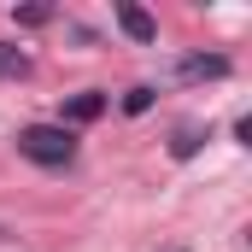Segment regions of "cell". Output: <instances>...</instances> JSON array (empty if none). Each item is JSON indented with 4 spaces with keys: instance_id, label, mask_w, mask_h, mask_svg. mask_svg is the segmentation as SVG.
Wrapping results in <instances>:
<instances>
[{
    "instance_id": "1",
    "label": "cell",
    "mask_w": 252,
    "mask_h": 252,
    "mask_svg": "<svg viewBox=\"0 0 252 252\" xmlns=\"http://www.w3.org/2000/svg\"><path fill=\"white\" fill-rule=\"evenodd\" d=\"M18 153H24L30 164L59 170V164L76 158V141H70V129H64V124H30V129H18Z\"/></svg>"
},
{
    "instance_id": "2",
    "label": "cell",
    "mask_w": 252,
    "mask_h": 252,
    "mask_svg": "<svg viewBox=\"0 0 252 252\" xmlns=\"http://www.w3.org/2000/svg\"><path fill=\"white\" fill-rule=\"evenodd\" d=\"M182 76L188 82H199V76H229V59L223 53H193V59H182Z\"/></svg>"
},
{
    "instance_id": "3",
    "label": "cell",
    "mask_w": 252,
    "mask_h": 252,
    "mask_svg": "<svg viewBox=\"0 0 252 252\" xmlns=\"http://www.w3.org/2000/svg\"><path fill=\"white\" fill-rule=\"evenodd\" d=\"M106 112V94H76L70 106H64V124H94Z\"/></svg>"
},
{
    "instance_id": "4",
    "label": "cell",
    "mask_w": 252,
    "mask_h": 252,
    "mask_svg": "<svg viewBox=\"0 0 252 252\" xmlns=\"http://www.w3.org/2000/svg\"><path fill=\"white\" fill-rule=\"evenodd\" d=\"M118 24H124L135 41H153V35H158V24H153V18H147L141 6H118Z\"/></svg>"
},
{
    "instance_id": "5",
    "label": "cell",
    "mask_w": 252,
    "mask_h": 252,
    "mask_svg": "<svg viewBox=\"0 0 252 252\" xmlns=\"http://www.w3.org/2000/svg\"><path fill=\"white\" fill-rule=\"evenodd\" d=\"M199 141H205V129H199V124H182V129H176V141H170V158H193Z\"/></svg>"
},
{
    "instance_id": "6",
    "label": "cell",
    "mask_w": 252,
    "mask_h": 252,
    "mask_svg": "<svg viewBox=\"0 0 252 252\" xmlns=\"http://www.w3.org/2000/svg\"><path fill=\"white\" fill-rule=\"evenodd\" d=\"M0 76H30V53L12 47V41H0Z\"/></svg>"
},
{
    "instance_id": "7",
    "label": "cell",
    "mask_w": 252,
    "mask_h": 252,
    "mask_svg": "<svg viewBox=\"0 0 252 252\" xmlns=\"http://www.w3.org/2000/svg\"><path fill=\"white\" fill-rule=\"evenodd\" d=\"M147 106H153V88H129V94H124V112H129V118H141Z\"/></svg>"
}]
</instances>
